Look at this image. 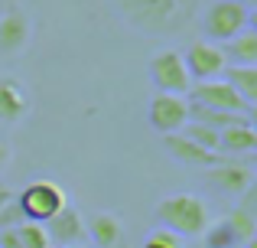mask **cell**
<instances>
[{
  "instance_id": "19",
  "label": "cell",
  "mask_w": 257,
  "mask_h": 248,
  "mask_svg": "<svg viewBox=\"0 0 257 248\" xmlns=\"http://www.w3.org/2000/svg\"><path fill=\"white\" fill-rule=\"evenodd\" d=\"M225 225L231 229V235L238 238V245H254V235H257V219L251 209H231L225 216Z\"/></svg>"
},
{
  "instance_id": "6",
  "label": "cell",
  "mask_w": 257,
  "mask_h": 248,
  "mask_svg": "<svg viewBox=\"0 0 257 248\" xmlns=\"http://www.w3.org/2000/svg\"><path fill=\"white\" fill-rule=\"evenodd\" d=\"M247 7L238 0H215L205 10V33L212 39H234L241 30H247Z\"/></svg>"
},
{
  "instance_id": "20",
  "label": "cell",
  "mask_w": 257,
  "mask_h": 248,
  "mask_svg": "<svg viewBox=\"0 0 257 248\" xmlns=\"http://www.w3.org/2000/svg\"><path fill=\"white\" fill-rule=\"evenodd\" d=\"M179 134H182V137H189L192 144H199V147H205V150L218 153V131H215V127L199 124V121H186V127H182Z\"/></svg>"
},
{
  "instance_id": "12",
  "label": "cell",
  "mask_w": 257,
  "mask_h": 248,
  "mask_svg": "<svg viewBox=\"0 0 257 248\" xmlns=\"http://www.w3.org/2000/svg\"><path fill=\"white\" fill-rule=\"evenodd\" d=\"M26 43H30V17H26L20 7H13V10L4 13V20H0V52L17 56V52L26 49Z\"/></svg>"
},
{
  "instance_id": "2",
  "label": "cell",
  "mask_w": 257,
  "mask_h": 248,
  "mask_svg": "<svg viewBox=\"0 0 257 248\" xmlns=\"http://www.w3.org/2000/svg\"><path fill=\"white\" fill-rule=\"evenodd\" d=\"M192 0H120L127 23L150 33H170L186 23Z\"/></svg>"
},
{
  "instance_id": "21",
  "label": "cell",
  "mask_w": 257,
  "mask_h": 248,
  "mask_svg": "<svg viewBox=\"0 0 257 248\" xmlns=\"http://www.w3.org/2000/svg\"><path fill=\"white\" fill-rule=\"evenodd\" d=\"M17 238H20V248H49V235L39 222H20L17 225Z\"/></svg>"
},
{
  "instance_id": "24",
  "label": "cell",
  "mask_w": 257,
  "mask_h": 248,
  "mask_svg": "<svg viewBox=\"0 0 257 248\" xmlns=\"http://www.w3.org/2000/svg\"><path fill=\"white\" fill-rule=\"evenodd\" d=\"M20 222H23V212H20L17 199H13V203H7L4 209H0V232L4 229H17Z\"/></svg>"
},
{
  "instance_id": "16",
  "label": "cell",
  "mask_w": 257,
  "mask_h": 248,
  "mask_svg": "<svg viewBox=\"0 0 257 248\" xmlns=\"http://www.w3.org/2000/svg\"><path fill=\"white\" fill-rule=\"evenodd\" d=\"M189 121L208 124V127H215V131H228V127L251 124V118L247 115H231V111H215V108H205V105H189Z\"/></svg>"
},
{
  "instance_id": "1",
  "label": "cell",
  "mask_w": 257,
  "mask_h": 248,
  "mask_svg": "<svg viewBox=\"0 0 257 248\" xmlns=\"http://www.w3.org/2000/svg\"><path fill=\"white\" fill-rule=\"evenodd\" d=\"M157 219L163 229L176 232L182 238H199L208 229V206L202 203L195 193H173V196L160 199Z\"/></svg>"
},
{
  "instance_id": "26",
  "label": "cell",
  "mask_w": 257,
  "mask_h": 248,
  "mask_svg": "<svg viewBox=\"0 0 257 248\" xmlns=\"http://www.w3.org/2000/svg\"><path fill=\"white\" fill-rule=\"evenodd\" d=\"M7 203H13V193H10V186H7V183H0V209H4Z\"/></svg>"
},
{
  "instance_id": "23",
  "label": "cell",
  "mask_w": 257,
  "mask_h": 248,
  "mask_svg": "<svg viewBox=\"0 0 257 248\" xmlns=\"http://www.w3.org/2000/svg\"><path fill=\"white\" fill-rule=\"evenodd\" d=\"M144 248H182V235H176V232L170 229H153L150 235L144 238Z\"/></svg>"
},
{
  "instance_id": "7",
  "label": "cell",
  "mask_w": 257,
  "mask_h": 248,
  "mask_svg": "<svg viewBox=\"0 0 257 248\" xmlns=\"http://www.w3.org/2000/svg\"><path fill=\"white\" fill-rule=\"evenodd\" d=\"M147 118H150V127L160 131L163 137L166 134H179L189 121V102L179 98V95H163V92H160V95H153Z\"/></svg>"
},
{
  "instance_id": "10",
  "label": "cell",
  "mask_w": 257,
  "mask_h": 248,
  "mask_svg": "<svg viewBox=\"0 0 257 248\" xmlns=\"http://www.w3.org/2000/svg\"><path fill=\"white\" fill-rule=\"evenodd\" d=\"M163 144H166V150H170V157L179 160V163L189 167V170H212V167H218L221 160H225L221 153L205 150V147L192 144V140L182 137V134H166Z\"/></svg>"
},
{
  "instance_id": "11",
  "label": "cell",
  "mask_w": 257,
  "mask_h": 248,
  "mask_svg": "<svg viewBox=\"0 0 257 248\" xmlns=\"http://www.w3.org/2000/svg\"><path fill=\"white\" fill-rule=\"evenodd\" d=\"M208 180H212L221 193H228V196H241V193H247L254 186L251 167L247 163H231V160H221L218 167H212V170H208Z\"/></svg>"
},
{
  "instance_id": "22",
  "label": "cell",
  "mask_w": 257,
  "mask_h": 248,
  "mask_svg": "<svg viewBox=\"0 0 257 248\" xmlns=\"http://www.w3.org/2000/svg\"><path fill=\"white\" fill-rule=\"evenodd\" d=\"M205 242H208V248H238V238L231 235V229L225 225V219H221V222H208Z\"/></svg>"
},
{
  "instance_id": "4",
  "label": "cell",
  "mask_w": 257,
  "mask_h": 248,
  "mask_svg": "<svg viewBox=\"0 0 257 248\" xmlns=\"http://www.w3.org/2000/svg\"><path fill=\"white\" fill-rule=\"evenodd\" d=\"M150 78L163 95L186 98L189 89H192V78H189V72H186V62H182V56L173 52V49H163V52H157V56L150 59Z\"/></svg>"
},
{
  "instance_id": "14",
  "label": "cell",
  "mask_w": 257,
  "mask_h": 248,
  "mask_svg": "<svg viewBox=\"0 0 257 248\" xmlns=\"http://www.w3.org/2000/svg\"><path fill=\"white\" fill-rule=\"evenodd\" d=\"M88 238H91L98 248H117L120 238H124V225H120L117 216H111V212H98V216L88 219L85 225Z\"/></svg>"
},
{
  "instance_id": "28",
  "label": "cell",
  "mask_w": 257,
  "mask_h": 248,
  "mask_svg": "<svg viewBox=\"0 0 257 248\" xmlns=\"http://www.w3.org/2000/svg\"><path fill=\"white\" fill-rule=\"evenodd\" d=\"M69 248H82V245H69Z\"/></svg>"
},
{
  "instance_id": "18",
  "label": "cell",
  "mask_w": 257,
  "mask_h": 248,
  "mask_svg": "<svg viewBox=\"0 0 257 248\" xmlns=\"http://www.w3.org/2000/svg\"><path fill=\"white\" fill-rule=\"evenodd\" d=\"M221 52H225V59H231V62L257 65V33L254 30H241L234 39H228Z\"/></svg>"
},
{
  "instance_id": "13",
  "label": "cell",
  "mask_w": 257,
  "mask_h": 248,
  "mask_svg": "<svg viewBox=\"0 0 257 248\" xmlns=\"http://www.w3.org/2000/svg\"><path fill=\"white\" fill-rule=\"evenodd\" d=\"M30 111V92L20 78L4 75L0 78V121H20Z\"/></svg>"
},
{
  "instance_id": "9",
  "label": "cell",
  "mask_w": 257,
  "mask_h": 248,
  "mask_svg": "<svg viewBox=\"0 0 257 248\" xmlns=\"http://www.w3.org/2000/svg\"><path fill=\"white\" fill-rule=\"evenodd\" d=\"M43 229H46V235H49V242H52V245H59V248L82 245V238L88 235V232H85V219H82V212H78L75 206H69V203H65L62 209L56 212V216L46 219Z\"/></svg>"
},
{
  "instance_id": "15",
  "label": "cell",
  "mask_w": 257,
  "mask_h": 248,
  "mask_svg": "<svg viewBox=\"0 0 257 248\" xmlns=\"http://www.w3.org/2000/svg\"><path fill=\"white\" fill-rule=\"evenodd\" d=\"M254 150H257L254 124H241V127L218 131V153H221V157H234V153H254Z\"/></svg>"
},
{
  "instance_id": "25",
  "label": "cell",
  "mask_w": 257,
  "mask_h": 248,
  "mask_svg": "<svg viewBox=\"0 0 257 248\" xmlns=\"http://www.w3.org/2000/svg\"><path fill=\"white\" fill-rule=\"evenodd\" d=\"M0 248H20L17 229H4V232H0Z\"/></svg>"
},
{
  "instance_id": "17",
  "label": "cell",
  "mask_w": 257,
  "mask_h": 248,
  "mask_svg": "<svg viewBox=\"0 0 257 248\" xmlns=\"http://www.w3.org/2000/svg\"><path fill=\"white\" fill-rule=\"evenodd\" d=\"M225 82L244 98L247 105H257V65H231L225 69Z\"/></svg>"
},
{
  "instance_id": "5",
  "label": "cell",
  "mask_w": 257,
  "mask_h": 248,
  "mask_svg": "<svg viewBox=\"0 0 257 248\" xmlns=\"http://www.w3.org/2000/svg\"><path fill=\"white\" fill-rule=\"evenodd\" d=\"M192 95V105H205V108H215V111H231V115H247L251 118V105L225 82V78H212V82H195L189 89Z\"/></svg>"
},
{
  "instance_id": "27",
  "label": "cell",
  "mask_w": 257,
  "mask_h": 248,
  "mask_svg": "<svg viewBox=\"0 0 257 248\" xmlns=\"http://www.w3.org/2000/svg\"><path fill=\"white\" fill-rule=\"evenodd\" d=\"M7 157H10V153H7V147L0 144V170H4V163H7Z\"/></svg>"
},
{
  "instance_id": "8",
  "label": "cell",
  "mask_w": 257,
  "mask_h": 248,
  "mask_svg": "<svg viewBox=\"0 0 257 248\" xmlns=\"http://www.w3.org/2000/svg\"><path fill=\"white\" fill-rule=\"evenodd\" d=\"M182 62H186L189 78H199V82H212V78H218L228 69L225 52L215 43H192L189 52L182 56Z\"/></svg>"
},
{
  "instance_id": "3",
  "label": "cell",
  "mask_w": 257,
  "mask_h": 248,
  "mask_svg": "<svg viewBox=\"0 0 257 248\" xmlns=\"http://www.w3.org/2000/svg\"><path fill=\"white\" fill-rule=\"evenodd\" d=\"M17 206H20V212H23V219L43 225L46 219L56 216V212L65 206V193H62V186H59V183L36 180V183H30L23 193H20Z\"/></svg>"
}]
</instances>
